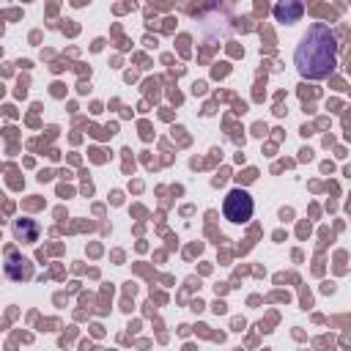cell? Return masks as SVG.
Listing matches in <instances>:
<instances>
[{"label":"cell","mask_w":351,"mask_h":351,"mask_svg":"<svg viewBox=\"0 0 351 351\" xmlns=\"http://www.w3.org/2000/svg\"><path fill=\"white\" fill-rule=\"evenodd\" d=\"M252 211H255V203H252V197H250L247 189H230V192H228V197H225V203H222L225 219H230V222H236V225H244V222H250Z\"/></svg>","instance_id":"7a4b0ae2"},{"label":"cell","mask_w":351,"mask_h":351,"mask_svg":"<svg viewBox=\"0 0 351 351\" xmlns=\"http://www.w3.org/2000/svg\"><path fill=\"white\" fill-rule=\"evenodd\" d=\"M337 36L329 25L313 22L296 44L293 63L304 80H326L337 66Z\"/></svg>","instance_id":"6da1fadb"},{"label":"cell","mask_w":351,"mask_h":351,"mask_svg":"<svg viewBox=\"0 0 351 351\" xmlns=\"http://www.w3.org/2000/svg\"><path fill=\"white\" fill-rule=\"evenodd\" d=\"M30 261L27 258H22V255H16V252H5V274L11 277V280H27L30 277Z\"/></svg>","instance_id":"3957f363"},{"label":"cell","mask_w":351,"mask_h":351,"mask_svg":"<svg viewBox=\"0 0 351 351\" xmlns=\"http://www.w3.org/2000/svg\"><path fill=\"white\" fill-rule=\"evenodd\" d=\"M14 239L16 241H25V244L38 241V225H36V219H16L14 222Z\"/></svg>","instance_id":"277c9868"},{"label":"cell","mask_w":351,"mask_h":351,"mask_svg":"<svg viewBox=\"0 0 351 351\" xmlns=\"http://www.w3.org/2000/svg\"><path fill=\"white\" fill-rule=\"evenodd\" d=\"M302 11H304L302 3H277V5H274V16H277L280 22H296V19L302 16Z\"/></svg>","instance_id":"5b68a950"}]
</instances>
